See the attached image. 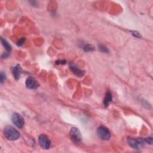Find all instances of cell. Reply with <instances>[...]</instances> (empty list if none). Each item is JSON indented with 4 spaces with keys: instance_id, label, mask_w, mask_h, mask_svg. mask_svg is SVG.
<instances>
[{
    "instance_id": "obj_1",
    "label": "cell",
    "mask_w": 153,
    "mask_h": 153,
    "mask_svg": "<svg viewBox=\"0 0 153 153\" xmlns=\"http://www.w3.org/2000/svg\"><path fill=\"white\" fill-rule=\"evenodd\" d=\"M5 137L10 141H16L20 137L19 132L12 126H6L4 129Z\"/></svg>"
},
{
    "instance_id": "obj_2",
    "label": "cell",
    "mask_w": 153,
    "mask_h": 153,
    "mask_svg": "<svg viewBox=\"0 0 153 153\" xmlns=\"http://www.w3.org/2000/svg\"><path fill=\"white\" fill-rule=\"evenodd\" d=\"M97 135L98 137L104 141H108L111 138V132L109 129L104 126L98 127L97 130Z\"/></svg>"
},
{
    "instance_id": "obj_3",
    "label": "cell",
    "mask_w": 153,
    "mask_h": 153,
    "mask_svg": "<svg viewBox=\"0 0 153 153\" xmlns=\"http://www.w3.org/2000/svg\"><path fill=\"white\" fill-rule=\"evenodd\" d=\"M12 121L13 123L18 128H22L25 124V121L22 116L18 113H14L12 116Z\"/></svg>"
},
{
    "instance_id": "obj_4",
    "label": "cell",
    "mask_w": 153,
    "mask_h": 153,
    "mask_svg": "<svg viewBox=\"0 0 153 153\" xmlns=\"http://www.w3.org/2000/svg\"><path fill=\"white\" fill-rule=\"evenodd\" d=\"M38 143L40 146L45 149L50 148L51 145V141L48 137L44 134L40 135L38 137Z\"/></svg>"
},
{
    "instance_id": "obj_5",
    "label": "cell",
    "mask_w": 153,
    "mask_h": 153,
    "mask_svg": "<svg viewBox=\"0 0 153 153\" xmlns=\"http://www.w3.org/2000/svg\"><path fill=\"white\" fill-rule=\"evenodd\" d=\"M70 136L72 141L78 143L81 141V135L80 131L77 127H72L70 131Z\"/></svg>"
},
{
    "instance_id": "obj_6",
    "label": "cell",
    "mask_w": 153,
    "mask_h": 153,
    "mask_svg": "<svg viewBox=\"0 0 153 153\" xmlns=\"http://www.w3.org/2000/svg\"><path fill=\"white\" fill-rule=\"evenodd\" d=\"M143 139L141 138L138 139H133L131 138H129L127 139V142L129 145L133 148L135 149H139L142 145L143 143Z\"/></svg>"
},
{
    "instance_id": "obj_7",
    "label": "cell",
    "mask_w": 153,
    "mask_h": 153,
    "mask_svg": "<svg viewBox=\"0 0 153 153\" xmlns=\"http://www.w3.org/2000/svg\"><path fill=\"white\" fill-rule=\"evenodd\" d=\"M26 86L29 89H36L38 87L39 84L34 78L29 77L26 79Z\"/></svg>"
},
{
    "instance_id": "obj_8",
    "label": "cell",
    "mask_w": 153,
    "mask_h": 153,
    "mask_svg": "<svg viewBox=\"0 0 153 153\" xmlns=\"http://www.w3.org/2000/svg\"><path fill=\"white\" fill-rule=\"evenodd\" d=\"M12 74L13 75L14 78L17 80L18 79H19L20 75L23 72V70H22L20 65L19 64H18L16 66L13 67L12 68Z\"/></svg>"
},
{
    "instance_id": "obj_9",
    "label": "cell",
    "mask_w": 153,
    "mask_h": 153,
    "mask_svg": "<svg viewBox=\"0 0 153 153\" xmlns=\"http://www.w3.org/2000/svg\"><path fill=\"white\" fill-rule=\"evenodd\" d=\"M70 67L71 70V71L73 72L74 74H75L76 75L78 76L79 77H83L84 74V71L78 68L76 65H75L73 64H70Z\"/></svg>"
},
{
    "instance_id": "obj_10",
    "label": "cell",
    "mask_w": 153,
    "mask_h": 153,
    "mask_svg": "<svg viewBox=\"0 0 153 153\" xmlns=\"http://www.w3.org/2000/svg\"><path fill=\"white\" fill-rule=\"evenodd\" d=\"M112 94L110 92H107L106 94H105V97L104 99V105L105 107H108L109 105V103L110 102H111L112 100Z\"/></svg>"
},
{
    "instance_id": "obj_11",
    "label": "cell",
    "mask_w": 153,
    "mask_h": 153,
    "mask_svg": "<svg viewBox=\"0 0 153 153\" xmlns=\"http://www.w3.org/2000/svg\"><path fill=\"white\" fill-rule=\"evenodd\" d=\"M1 42H2V44L3 45V46L5 47L6 50H7V52L8 53H10V51L12 50V47H11V45L9 44V42L4 39H3V38H1Z\"/></svg>"
},
{
    "instance_id": "obj_12",
    "label": "cell",
    "mask_w": 153,
    "mask_h": 153,
    "mask_svg": "<svg viewBox=\"0 0 153 153\" xmlns=\"http://www.w3.org/2000/svg\"><path fill=\"white\" fill-rule=\"evenodd\" d=\"M84 49L86 52H92V51H93L94 50V47L90 44L86 45L84 47Z\"/></svg>"
},
{
    "instance_id": "obj_13",
    "label": "cell",
    "mask_w": 153,
    "mask_h": 153,
    "mask_svg": "<svg viewBox=\"0 0 153 153\" xmlns=\"http://www.w3.org/2000/svg\"><path fill=\"white\" fill-rule=\"evenodd\" d=\"M99 50L101 51V52H102L104 53H108V48L102 45H99Z\"/></svg>"
},
{
    "instance_id": "obj_14",
    "label": "cell",
    "mask_w": 153,
    "mask_h": 153,
    "mask_svg": "<svg viewBox=\"0 0 153 153\" xmlns=\"http://www.w3.org/2000/svg\"><path fill=\"white\" fill-rule=\"evenodd\" d=\"M6 80V75L3 71L1 72V83H3Z\"/></svg>"
},
{
    "instance_id": "obj_15",
    "label": "cell",
    "mask_w": 153,
    "mask_h": 153,
    "mask_svg": "<svg viewBox=\"0 0 153 153\" xmlns=\"http://www.w3.org/2000/svg\"><path fill=\"white\" fill-rule=\"evenodd\" d=\"M146 143L150 144V145H152V138L151 137H149V138H145V140H144Z\"/></svg>"
},
{
    "instance_id": "obj_16",
    "label": "cell",
    "mask_w": 153,
    "mask_h": 153,
    "mask_svg": "<svg viewBox=\"0 0 153 153\" xmlns=\"http://www.w3.org/2000/svg\"><path fill=\"white\" fill-rule=\"evenodd\" d=\"M24 42H25V39H24V38H22V39H20V40L18 42L17 44H18V45H19V46H21L22 45H23V44L24 43Z\"/></svg>"
},
{
    "instance_id": "obj_17",
    "label": "cell",
    "mask_w": 153,
    "mask_h": 153,
    "mask_svg": "<svg viewBox=\"0 0 153 153\" xmlns=\"http://www.w3.org/2000/svg\"><path fill=\"white\" fill-rule=\"evenodd\" d=\"M56 64H66V61H58L56 62Z\"/></svg>"
}]
</instances>
